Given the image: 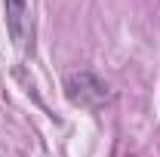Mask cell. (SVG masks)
I'll return each mask as SVG.
<instances>
[{
	"label": "cell",
	"instance_id": "6da1fadb",
	"mask_svg": "<svg viewBox=\"0 0 160 157\" xmlns=\"http://www.w3.org/2000/svg\"><path fill=\"white\" fill-rule=\"evenodd\" d=\"M65 93L80 108H99L102 102H108V86L92 71H74V74H68L65 77Z\"/></svg>",
	"mask_w": 160,
	"mask_h": 157
},
{
	"label": "cell",
	"instance_id": "7a4b0ae2",
	"mask_svg": "<svg viewBox=\"0 0 160 157\" xmlns=\"http://www.w3.org/2000/svg\"><path fill=\"white\" fill-rule=\"evenodd\" d=\"M6 3V25L16 43H22V31H25V0H3Z\"/></svg>",
	"mask_w": 160,
	"mask_h": 157
}]
</instances>
